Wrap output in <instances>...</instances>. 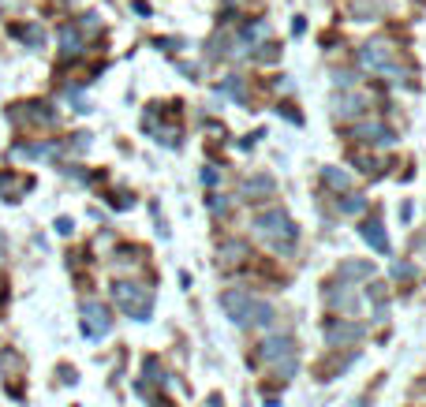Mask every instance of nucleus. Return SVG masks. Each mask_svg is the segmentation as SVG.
Masks as SVG:
<instances>
[{
	"label": "nucleus",
	"mask_w": 426,
	"mask_h": 407,
	"mask_svg": "<svg viewBox=\"0 0 426 407\" xmlns=\"http://www.w3.org/2000/svg\"><path fill=\"white\" fill-rule=\"evenodd\" d=\"M359 64L363 71H374V75H396V60H393V45L381 42V37H370L359 49Z\"/></svg>",
	"instance_id": "obj_3"
},
{
	"label": "nucleus",
	"mask_w": 426,
	"mask_h": 407,
	"mask_svg": "<svg viewBox=\"0 0 426 407\" xmlns=\"http://www.w3.org/2000/svg\"><path fill=\"white\" fill-rule=\"evenodd\" d=\"M337 209H340V213H363V209H367V199H363V194H348V199H344Z\"/></svg>",
	"instance_id": "obj_15"
},
{
	"label": "nucleus",
	"mask_w": 426,
	"mask_h": 407,
	"mask_svg": "<svg viewBox=\"0 0 426 407\" xmlns=\"http://www.w3.org/2000/svg\"><path fill=\"white\" fill-rule=\"evenodd\" d=\"M337 281H344V284L374 281V266L363 261V258H348V261H340V266H337Z\"/></svg>",
	"instance_id": "obj_6"
},
{
	"label": "nucleus",
	"mask_w": 426,
	"mask_h": 407,
	"mask_svg": "<svg viewBox=\"0 0 426 407\" xmlns=\"http://www.w3.org/2000/svg\"><path fill=\"white\" fill-rule=\"evenodd\" d=\"M326 299H329V307H337V310H344V314L359 310V299H355V292H352V284H344V281L329 284V288H326Z\"/></svg>",
	"instance_id": "obj_8"
},
{
	"label": "nucleus",
	"mask_w": 426,
	"mask_h": 407,
	"mask_svg": "<svg viewBox=\"0 0 426 407\" xmlns=\"http://www.w3.org/2000/svg\"><path fill=\"white\" fill-rule=\"evenodd\" d=\"M322 183L329 191H337V194H348L352 191V176L344 172V168H337V165H326L322 168Z\"/></svg>",
	"instance_id": "obj_11"
},
{
	"label": "nucleus",
	"mask_w": 426,
	"mask_h": 407,
	"mask_svg": "<svg viewBox=\"0 0 426 407\" xmlns=\"http://www.w3.org/2000/svg\"><path fill=\"white\" fill-rule=\"evenodd\" d=\"M255 235H262V240H270L273 243V251H292V240L299 235V228H296V220H292L288 213H262V217H255Z\"/></svg>",
	"instance_id": "obj_2"
},
{
	"label": "nucleus",
	"mask_w": 426,
	"mask_h": 407,
	"mask_svg": "<svg viewBox=\"0 0 426 407\" xmlns=\"http://www.w3.org/2000/svg\"><path fill=\"white\" fill-rule=\"evenodd\" d=\"M411 273H415V269H411L408 261H396V266H393V277H396V281H408Z\"/></svg>",
	"instance_id": "obj_17"
},
{
	"label": "nucleus",
	"mask_w": 426,
	"mask_h": 407,
	"mask_svg": "<svg viewBox=\"0 0 426 407\" xmlns=\"http://www.w3.org/2000/svg\"><path fill=\"white\" fill-rule=\"evenodd\" d=\"M206 407H224V403H221V396H209V400H206Z\"/></svg>",
	"instance_id": "obj_18"
},
{
	"label": "nucleus",
	"mask_w": 426,
	"mask_h": 407,
	"mask_svg": "<svg viewBox=\"0 0 426 407\" xmlns=\"http://www.w3.org/2000/svg\"><path fill=\"white\" fill-rule=\"evenodd\" d=\"M355 138H363V142H396V131H389L385 124H359Z\"/></svg>",
	"instance_id": "obj_12"
},
{
	"label": "nucleus",
	"mask_w": 426,
	"mask_h": 407,
	"mask_svg": "<svg viewBox=\"0 0 426 407\" xmlns=\"http://www.w3.org/2000/svg\"><path fill=\"white\" fill-rule=\"evenodd\" d=\"M363 336V325H329V333H326V340L333 348L337 344H352V340H359Z\"/></svg>",
	"instance_id": "obj_13"
},
{
	"label": "nucleus",
	"mask_w": 426,
	"mask_h": 407,
	"mask_svg": "<svg viewBox=\"0 0 426 407\" xmlns=\"http://www.w3.org/2000/svg\"><path fill=\"white\" fill-rule=\"evenodd\" d=\"M113 295L120 299V303H124L127 314H135V318H150V295H146L139 284L116 281V284H113Z\"/></svg>",
	"instance_id": "obj_4"
},
{
	"label": "nucleus",
	"mask_w": 426,
	"mask_h": 407,
	"mask_svg": "<svg viewBox=\"0 0 426 407\" xmlns=\"http://www.w3.org/2000/svg\"><path fill=\"white\" fill-rule=\"evenodd\" d=\"M370 105L367 94H337L333 98V116H340V120H352V116H359Z\"/></svg>",
	"instance_id": "obj_7"
},
{
	"label": "nucleus",
	"mask_w": 426,
	"mask_h": 407,
	"mask_svg": "<svg viewBox=\"0 0 426 407\" xmlns=\"http://www.w3.org/2000/svg\"><path fill=\"white\" fill-rule=\"evenodd\" d=\"M359 232H363V240H367L370 247H374L378 254H389V251H393V247H389V235H385L381 217H370V220H363V228H359Z\"/></svg>",
	"instance_id": "obj_9"
},
{
	"label": "nucleus",
	"mask_w": 426,
	"mask_h": 407,
	"mask_svg": "<svg viewBox=\"0 0 426 407\" xmlns=\"http://www.w3.org/2000/svg\"><path fill=\"white\" fill-rule=\"evenodd\" d=\"M258 355L270 362V366H277V362H284V359H296V344H292V336H270L265 344L258 348Z\"/></svg>",
	"instance_id": "obj_5"
},
{
	"label": "nucleus",
	"mask_w": 426,
	"mask_h": 407,
	"mask_svg": "<svg viewBox=\"0 0 426 407\" xmlns=\"http://www.w3.org/2000/svg\"><path fill=\"white\" fill-rule=\"evenodd\" d=\"M221 307H224V314H229L236 325H243V329H262V325L273 322V307L251 299L247 292H224Z\"/></svg>",
	"instance_id": "obj_1"
},
{
	"label": "nucleus",
	"mask_w": 426,
	"mask_h": 407,
	"mask_svg": "<svg viewBox=\"0 0 426 407\" xmlns=\"http://www.w3.org/2000/svg\"><path fill=\"white\" fill-rule=\"evenodd\" d=\"M221 90H232L236 101H243V78H239V75H229V78L221 83Z\"/></svg>",
	"instance_id": "obj_16"
},
{
	"label": "nucleus",
	"mask_w": 426,
	"mask_h": 407,
	"mask_svg": "<svg viewBox=\"0 0 426 407\" xmlns=\"http://www.w3.org/2000/svg\"><path fill=\"white\" fill-rule=\"evenodd\" d=\"M273 191H277V187H273V176H270V172H258L255 179H247V183H243V199H247V202L273 199Z\"/></svg>",
	"instance_id": "obj_10"
},
{
	"label": "nucleus",
	"mask_w": 426,
	"mask_h": 407,
	"mask_svg": "<svg viewBox=\"0 0 426 407\" xmlns=\"http://www.w3.org/2000/svg\"><path fill=\"white\" fill-rule=\"evenodd\" d=\"M251 251L243 243H224V251H221V266H236V261H243Z\"/></svg>",
	"instance_id": "obj_14"
}]
</instances>
